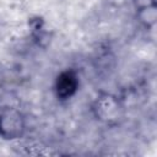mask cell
Segmentation results:
<instances>
[{
  "label": "cell",
  "mask_w": 157,
  "mask_h": 157,
  "mask_svg": "<svg viewBox=\"0 0 157 157\" xmlns=\"http://www.w3.org/2000/svg\"><path fill=\"white\" fill-rule=\"evenodd\" d=\"M25 131L23 115L13 108L0 109V135L4 139H17Z\"/></svg>",
  "instance_id": "cell-1"
},
{
  "label": "cell",
  "mask_w": 157,
  "mask_h": 157,
  "mask_svg": "<svg viewBox=\"0 0 157 157\" xmlns=\"http://www.w3.org/2000/svg\"><path fill=\"white\" fill-rule=\"evenodd\" d=\"M77 87H78V78L72 70L63 71L55 81V92L58 98L60 99L71 98L77 91Z\"/></svg>",
  "instance_id": "cell-2"
},
{
  "label": "cell",
  "mask_w": 157,
  "mask_h": 157,
  "mask_svg": "<svg viewBox=\"0 0 157 157\" xmlns=\"http://www.w3.org/2000/svg\"><path fill=\"white\" fill-rule=\"evenodd\" d=\"M135 4L139 11L140 20L142 22H145L146 20L147 11L150 12V15L156 17V0H135Z\"/></svg>",
  "instance_id": "cell-3"
}]
</instances>
